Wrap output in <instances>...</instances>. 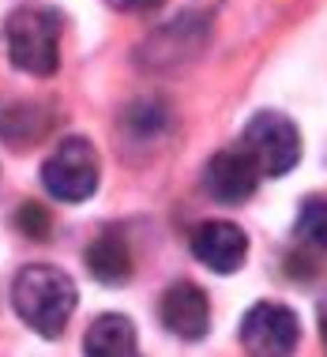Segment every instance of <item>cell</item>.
Masks as SVG:
<instances>
[{"label":"cell","instance_id":"obj_1","mask_svg":"<svg viewBox=\"0 0 327 357\" xmlns=\"http://www.w3.org/2000/svg\"><path fill=\"white\" fill-rule=\"evenodd\" d=\"M75 301H79L75 282L64 271L45 267V264L23 267L12 282V305H15L19 320L31 331H38L42 339L64 335V327H68L72 312H75Z\"/></svg>","mask_w":327,"mask_h":357},{"label":"cell","instance_id":"obj_2","mask_svg":"<svg viewBox=\"0 0 327 357\" xmlns=\"http://www.w3.org/2000/svg\"><path fill=\"white\" fill-rule=\"evenodd\" d=\"M8 56L26 75H53L61 64V15L53 8H19L4 26Z\"/></svg>","mask_w":327,"mask_h":357},{"label":"cell","instance_id":"obj_3","mask_svg":"<svg viewBox=\"0 0 327 357\" xmlns=\"http://www.w3.org/2000/svg\"><path fill=\"white\" fill-rule=\"evenodd\" d=\"M98 181H102L98 151L79 136L61 139L50 158L42 162V185L61 204H83V199H91L98 192Z\"/></svg>","mask_w":327,"mask_h":357},{"label":"cell","instance_id":"obj_4","mask_svg":"<svg viewBox=\"0 0 327 357\" xmlns=\"http://www.w3.org/2000/svg\"><path fill=\"white\" fill-rule=\"evenodd\" d=\"M241 151L252 158L259 177H286L301 162V132L286 113L264 109L245 124Z\"/></svg>","mask_w":327,"mask_h":357},{"label":"cell","instance_id":"obj_5","mask_svg":"<svg viewBox=\"0 0 327 357\" xmlns=\"http://www.w3.org/2000/svg\"><path fill=\"white\" fill-rule=\"evenodd\" d=\"M301 342V324L294 308L278 301H259L241 320V346L248 357H290Z\"/></svg>","mask_w":327,"mask_h":357},{"label":"cell","instance_id":"obj_6","mask_svg":"<svg viewBox=\"0 0 327 357\" xmlns=\"http://www.w3.org/2000/svg\"><path fill=\"white\" fill-rule=\"evenodd\" d=\"M204 188L211 192V199L226 207H241L245 199L256 196L259 188V169L252 166V158L237 147V151H218L204 169Z\"/></svg>","mask_w":327,"mask_h":357},{"label":"cell","instance_id":"obj_7","mask_svg":"<svg viewBox=\"0 0 327 357\" xmlns=\"http://www.w3.org/2000/svg\"><path fill=\"white\" fill-rule=\"evenodd\" d=\"M158 320L169 335L185 342H196L211 327V301L196 282H173L158 301Z\"/></svg>","mask_w":327,"mask_h":357},{"label":"cell","instance_id":"obj_8","mask_svg":"<svg viewBox=\"0 0 327 357\" xmlns=\"http://www.w3.org/2000/svg\"><path fill=\"white\" fill-rule=\"evenodd\" d=\"M192 256L215 275H234L248 256V237L234 222H199L192 229Z\"/></svg>","mask_w":327,"mask_h":357},{"label":"cell","instance_id":"obj_9","mask_svg":"<svg viewBox=\"0 0 327 357\" xmlns=\"http://www.w3.org/2000/svg\"><path fill=\"white\" fill-rule=\"evenodd\" d=\"M83 354L86 357H143L136 327H132V320L121 312H102L98 320L86 327Z\"/></svg>","mask_w":327,"mask_h":357},{"label":"cell","instance_id":"obj_10","mask_svg":"<svg viewBox=\"0 0 327 357\" xmlns=\"http://www.w3.org/2000/svg\"><path fill=\"white\" fill-rule=\"evenodd\" d=\"M86 267L91 275L105 286H124L132 278V252L128 241H124L117 229H105V234L86 248Z\"/></svg>","mask_w":327,"mask_h":357},{"label":"cell","instance_id":"obj_11","mask_svg":"<svg viewBox=\"0 0 327 357\" xmlns=\"http://www.w3.org/2000/svg\"><path fill=\"white\" fill-rule=\"evenodd\" d=\"M297 241L312 248H327V199L324 196H309L301 204L297 215Z\"/></svg>","mask_w":327,"mask_h":357},{"label":"cell","instance_id":"obj_12","mask_svg":"<svg viewBox=\"0 0 327 357\" xmlns=\"http://www.w3.org/2000/svg\"><path fill=\"white\" fill-rule=\"evenodd\" d=\"M15 226L23 229L26 237L45 241V234H50V211H45L42 204H23L19 215H15Z\"/></svg>","mask_w":327,"mask_h":357},{"label":"cell","instance_id":"obj_13","mask_svg":"<svg viewBox=\"0 0 327 357\" xmlns=\"http://www.w3.org/2000/svg\"><path fill=\"white\" fill-rule=\"evenodd\" d=\"M109 8H117V12H155L162 0H105Z\"/></svg>","mask_w":327,"mask_h":357},{"label":"cell","instance_id":"obj_14","mask_svg":"<svg viewBox=\"0 0 327 357\" xmlns=\"http://www.w3.org/2000/svg\"><path fill=\"white\" fill-rule=\"evenodd\" d=\"M320 335H324V350H327V297L320 301Z\"/></svg>","mask_w":327,"mask_h":357}]
</instances>
